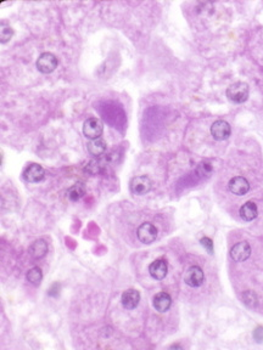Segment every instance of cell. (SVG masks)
Masks as SVG:
<instances>
[{
	"mask_svg": "<svg viewBox=\"0 0 263 350\" xmlns=\"http://www.w3.org/2000/svg\"><path fill=\"white\" fill-rule=\"evenodd\" d=\"M227 97L229 99V101L234 103H244L249 99L250 94V88L247 83L244 82H237V83L229 85L228 89H227Z\"/></svg>",
	"mask_w": 263,
	"mask_h": 350,
	"instance_id": "1",
	"label": "cell"
},
{
	"mask_svg": "<svg viewBox=\"0 0 263 350\" xmlns=\"http://www.w3.org/2000/svg\"><path fill=\"white\" fill-rule=\"evenodd\" d=\"M104 132V123L99 118L90 117L84 122L83 124V134L87 139L94 140L99 139Z\"/></svg>",
	"mask_w": 263,
	"mask_h": 350,
	"instance_id": "2",
	"label": "cell"
},
{
	"mask_svg": "<svg viewBox=\"0 0 263 350\" xmlns=\"http://www.w3.org/2000/svg\"><path fill=\"white\" fill-rule=\"evenodd\" d=\"M151 186H153V182L146 175L134 176L129 182V190L133 195H137V196L146 195L151 190Z\"/></svg>",
	"mask_w": 263,
	"mask_h": 350,
	"instance_id": "3",
	"label": "cell"
},
{
	"mask_svg": "<svg viewBox=\"0 0 263 350\" xmlns=\"http://www.w3.org/2000/svg\"><path fill=\"white\" fill-rule=\"evenodd\" d=\"M59 65V60L54 54L43 53L37 60V68L39 72L48 74V73L54 72Z\"/></svg>",
	"mask_w": 263,
	"mask_h": 350,
	"instance_id": "4",
	"label": "cell"
},
{
	"mask_svg": "<svg viewBox=\"0 0 263 350\" xmlns=\"http://www.w3.org/2000/svg\"><path fill=\"white\" fill-rule=\"evenodd\" d=\"M205 281V274L200 266H190L184 276V282L190 287H200Z\"/></svg>",
	"mask_w": 263,
	"mask_h": 350,
	"instance_id": "5",
	"label": "cell"
},
{
	"mask_svg": "<svg viewBox=\"0 0 263 350\" xmlns=\"http://www.w3.org/2000/svg\"><path fill=\"white\" fill-rule=\"evenodd\" d=\"M137 236H138V240L141 243H145V245H150V243H153L154 241H155L156 237H157L156 226L151 223L141 224L140 226L138 227Z\"/></svg>",
	"mask_w": 263,
	"mask_h": 350,
	"instance_id": "6",
	"label": "cell"
},
{
	"mask_svg": "<svg viewBox=\"0 0 263 350\" xmlns=\"http://www.w3.org/2000/svg\"><path fill=\"white\" fill-rule=\"evenodd\" d=\"M211 134H212L214 140H217V141H223V140H227L231 136L232 128L229 126L228 122L222 120L216 121L212 126H211Z\"/></svg>",
	"mask_w": 263,
	"mask_h": 350,
	"instance_id": "7",
	"label": "cell"
},
{
	"mask_svg": "<svg viewBox=\"0 0 263 350\" xmlns=\"http://www.w3.org/2000/svg\"><path fill=\"white\" fill-rule=\"evenodd\" d=\"M45 170L42 166H39L37 163H32L29 166H27L25 170H23L22 176L27 182H39L44 179Z\"/></svg>",
	"mask_w": 263,
	"mask_h": 350,
	"instance_id": "8",
	"label": "cell"
},
{
	"mask_svg": "<svg viewBox=\"0 0 263 350\" xmlns=\"http://www.w3.org/2000/svg\"><path fill=\"white\" fill-rule=\"evenodd\" d=\"M251 255V247L246 241H241L234 245L231 249V258L237 263H241L249 259Z\"/></svg>",
	"mask_w": 263,
	"mask_h": 350,
	"instance_id": "9",
	"label": "cell"
},
{
	"mask_svg": "<svg viewBox=\"0 0 263 350\" xmlns=\"http://www.w3.org/2000/svg\"><path fill=\"white\" fill-rule=\"evenodd\" d=\"M228 187L232 193L237 195V196H244V195L249 192L250 184L244 176H234V178H232L231 181H229Z\"/></svg>",
	"mask_w": 263,
	"mask_h": 350,
	"instance_id": "10",
	"label": "cell"
},
{
	"mask_svg": "<svg viewBox=\"0 0 263 350\" xmlns=\"http://www.w3.org/2000/svg\"><path fill=\"white\" fill-rule=\"evenodd\" d=\"M168 271L167 261L165 259H156L150 264L149 273L151 278L155 280H163L166 278Z\"/></svg>",
	"mask_w": 263,
	"mask_h": 350,
	"instance_id": "11",
	"label": "cell"
},
{
	"mask_svg": "<svg viewBox=\"0 0 263 350\" xmlns=\"http://www.w3.org/2000/svg\"><path fill=\"white\" fill-rule=\"evenodd\" d=\"M121 302H122V305L125 306L126 309L133 310L138 306L139 302H140V293L137 290H127L122 293V297H121Z\"/></svg>",
	"mask_w": 263,
	"mask_h": 350,
	"instance_id": "12",
	"label": "cell"
},
{
	"mask_svg": "<svg viewBox=\"0 0 263 350\" xmlns=\"http://www.w3.org/2000/svg\"><path fill=\"white\" fill-rule=\"evenodd\" d=\"M87 148H88V152H89L90 156L100 157L105 153V152H106L107 145H106V142H105L104 139L99 138V139L90 140V141L88 142Z\"/></svg>",
	"mask_w": 263,
	"mask_h": 350,
	"instance_id": "13",
	"label": "cell"
},
{
	"mask_svg": "<svg viewBox=\"0 0 263 350\" xmlns=\"http://www.w3.org/2000/svg\"><path fill=\"white\" fill-rule=\"evenodd\" d=\"M172 298L166 292H160L154 297V308L160 313H166L171 308Z\"/></svg>",
	"mask_w": 263,
	"mask_h": 350,
	"instance_id": "14",
	"label": "cell"
},
{
	"mask_svg": "<svg viewBox=\"0 0 263 350\" xmlns=\"http://www.w3.org/2000/svg\"><path fill=\"white\" fill-rule=\"evenodd\" d=\"M239 214H240V218L245 221H252L253 219L257 218L258 215V209H257L256 203L253 202H246L244 203L243 206L240 207L239 209Z\"/></svg>",
	"mask_w": 263,
	"mask_h": 350,
	"instance_id": "15",
	"label": "cell"
},
{
	"mask_svg": "<svg viewBox=\"0 0 263 350\" xmlns=\"http://www.w3.org/2000/svg\"><path fill=\"white\" fill-rule=\"evenodd\" d=\"M31 257L35 258V259H41V258L45 257V254L48 253V243L44 240H37L29 246L28 249Z\"/></svg>",
	"mask_w": 263,
	"mask_h": 350,
	"instance_id": "16",
	"label": "cell"
},
{
	"mask_svg": "<svg viewBox=\"0 0 263 350\" xmlns=\"http://www.w3.org/2000/svg\"><path fill=\"white\" fill-rule=\"evenodd\" d=\"M66 195H67V199L71 202H77V201H80L86 195V185L83 182H77V184L72 185L68 188Z\"/></svg>",
	"mask_w": 263,
	"mask_h": 350,
	"instance_id": "17",
	"label": "cell"
},
{
	"mask_svg": "<svg viewBox=\"0 0 263 350\" xmlns=\"http://www.w3.org/2000/svg\"><path fill=\"white\" fill-rule=\"evenodd\" d=\"M26 278L27 280H28V282H31L32 285H39L41 284L42 279H43V273H42L41 267H38V266L32 267L31 270H28Z\"/></svg>",
	"mask_w": 263,
	"mask_h": 350,
	"instance_id": "18",
	"label": "cell"
},
{
	"mask_svg": "<svg viewBox=\"0 0 263 350\" xmlns=\"http://www.w3.org/2000/svg\"><path fill=\"white\" fill-rule=\"evenodd\" d=\"M13 36H14V29L11 28L10 26H8V24H5V23L0 24V43H2V44L8 43L11 38H13Z\"/></svg>",
	"mask_w": 263,
	"mask_h": 350,
	"instance_id": "19",
	"label": "cell"
},
{
	"mask_svg": "<svg viewBox=\"0 0 263 350\" xmlns=\"http://www.w3.org/2000/svg\"><path fill=\"white\" fill-rule=\"evenodd\" d=\"M102 168H104V163L100 160H93L86 166V172L90 175H96L101 172Z\"/></svg>",
	"mask_w": 263,
	"mask_h": 350,
	"instance_id": "20",
	"label": "cell"
},
{
	"mask_svg": "<svg viewBox=\"0 0 263 350\" xmlns=\"http://www.w3.org/2000/svg\"><path fill=\"white\" fill-rule=\"evenodd\" d=\"M243 300L247 306H250V308H255V306L257 305V302H258L256 294L251 291L245 292L244 296H243Z\"/></svg>",
	"mask_w": 263,
	"mask_h": 350,
	"instance_id": "21",
	"label": "cell"
},
{
	"mask_svg": "<svg viewBox=\"0 0 263 350\" xmlns=\"http://www.w3.org/2000/svg\"><path fill=\"white\" fill-rule=\"evenodd\" d=\"M213 172V167L210 162H202L199 164L198 173L200 176H208Z\"/></svg>",
	"mask_w": 263,
	"mask_h": 350,
	"instance_id": "22",
	"label": "cell"
},
{
	"mask_svg": "<svg viewBox=\"0 0 263 350\" xmlns=\"http://www.w3.org/2000/svg\"><path fill=\"white\" fill-rule=\"evenodd\" d=\"M201 245L202 247L206 248L207 252L210 254L213 253V243H212V240L208 239V237H204V239H201Z\"/></svg>",
	"mask_w": 263,
	"mask_h": 350,
	"instance_id": "23",
	"label": "cell"
},
{
	"mask_svg": "<svg viewBox=\"0 0 263 350\" xmlns=\"http://www.w3.org/2000/svg\"><path fill=\"white\" fill-rule=\"evenodd\" d=\"M253 338H255L256 342L261 343L263 340V327H257L255 331H253Z\"/></svg>",
	"mask_w": 263,
	"mask_h": 350,
	"instance_id": "24",
	"label": "cell"
}]
</instances>
